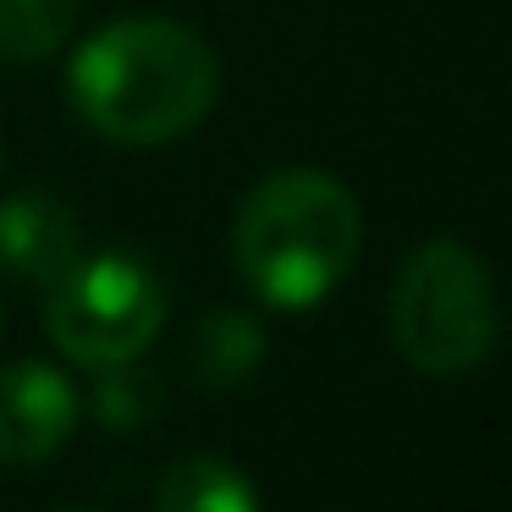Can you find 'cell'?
I'll return each mask as SVG.
<instances>
[{
	"instance_id": "cell-1",
	"label": "cell",
	"mask_w": 512,
	"mask_h": 512,
	"mask_svg": "<svg viewBox=\"0 0 512 512\" xmlns=\"http://www.w3.org/2000/svg\"><path fill=\"white\" fill-rule=\"evenodd\" d=\"M67 89L100 138L160 149L210 116L221 94V61L210 39L177 17H122L72 56Z\"/></svg>"
},
{
	"instance_id": "cell-2",
	"label": "cell",
	"mask_w": 512,
	"mask_h": 512,
	"mask_svg": "<svg viewBox=\"0 0 512 512\" xmlns=\"http://www.w3.org/2000/svg\"><path fill=\"white\" fill-rule=\"evenodd\" d=\"M364 248V210L331 171L287 166L270 171L237 204L232 254L248 292L270 309L303 314L325 303Z\"/></svg>"
},
{
	"instance_id": "cell-3",
	"label": "cell",
	"mask_w": 512,
	"mask_h": 512,
	"mask_svg": "<svg viewBox=\"0 0 512 512\" xmlns=\"http://www.w3.org/2000/svg\"><path fill=\"white\" fill-rule=\"evenodd\" d=\"M391 342L419 375H468L496 347V287L485 259L457 237H430L391 281Z\"/></svg>"
},
{
	"instance_id": "cell-4",
	"label": "cell",
	"mask_w": 512,
	"mask_h": 512,
	"mask_svg": "<svg viewBox=\"0 0 512 512\" xmlns=\"http://www.w3.org/2000/svg\"><path fill=\"white\" fill-rule=\"evenodd\" d=\"M166 325V287L138 254H78L45 287V331L72 364L144 358Z\"/></svg>"
},
{
	"instance_id": "cell-5",
	"label": "cell",
	"mask_w": 512,
	"mask_h": 512,
	"mask_svg": "<svg viewBox=\"0 0 512 512\" xmlns=\"http://www.w3.org/2000/svg\"><path fill=\"white\" fill-rule=\"evenodd\" d=\"M83 397L45 358H17L0 369V463H45L67 446Z\"/></svg>"
},
{
	"instance_id": "cell-6",
	"label": "cell",
	"mask_w": 512,
	"mask_h": 512,
	"mask_svg": "<svg viewBox=\"0 0 512 512\" xmlns=\"http://www.w3.org/2000/svg\"><path fill=\"white\" fill-rule=\"evenodd\" d=\"M83 254V226L56 193L23 188L0 199V270L28 287H50Z\"/></svg>"
},
{
	"instance_id": "cell-7",
	"label": "cell",
	"mask_w": 512,
	"mask_h": 512,
	"mask_svg": "<svg viewBox=\"0 0 512 512\" xmlns=\"http://www.w3.org/2000/svg\"><path fill=\"white\" fill-rule=\"evenodd\" d=\"M265 325L243 309H210L199 325H193V375L210 391H232L243 380L259 375L265 364Z\"/></svg>"
},
{
	"instance_id": "cell-8",
	"label": "cell",
	"mask_w": 512,
	"mask_h": 512,
	"mask_svg": "<svg viewBox=\"0 0 512 512\" xmlns=\"http://www.w3.org/2000/svg\"><path fill=\"white\" fill-rule=\"evenodd\" d=\"M155 512H259V490L226 457L188 452L160 474Z\"/></svg>"
},
{
	"instance_id": "cell-9",
	"label": "cell",
	"mask_w": 512,
	"mask_h": 512,
	"mask_svg": "<svg viewBox=\"0 0 512 512\" xmlns=\"http://www.w3.org/2000/svg\"><path fill=\"white\" fill-rule=\"evenodd\" d=\"M83 0H0V61L39 67L67 45Z\"/></svg>"
},
{
	"instance_id": "cell-10",
	"label": "cell",
	"mask_w": 512,
	"mask_h": 512,
	"mask_svg": "<svg viewBox=\"0 0 512 512\" xmlns=\"http://www.w3.org/2000/svg\"><path fill=\"white\" fill-rule=\"evenodd\" d=\"M166 402L160 391V375L144 369L138 358H122V364H100L94 369V386H89V413L105 424V430H138L149 424Z\"/></svg>"
}]
</instances>
